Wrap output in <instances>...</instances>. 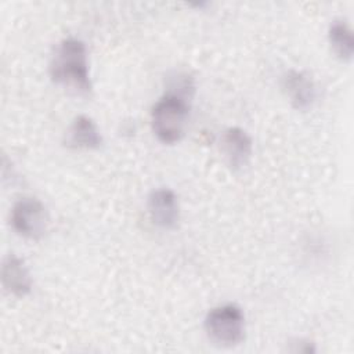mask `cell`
I'll return each instance as SVG.
<instances>
[{"mask_svg":"<svg viewBox=\"0 0 354 354\" xmlns=\"http://www.w3.org/2000/svg\"><path fill=\"white\" fill-rule=\"evenodd\" d=\"M50 77L55 84L73 94H90L93 84L88 72L87 50L82 40L69 37L57 46L50 62Z\"/></svg>","mask_w":354,"mask_h":354,"instance_id":"obj_1","label":"cell"},{"mask_svg":"<svg viewBox=\"0 0 354 354\" xmlns=\"http://www.w3.org/2000/svg\"><path fill=\"white\" fill-rule=\"evenodd\" d=\"M189 116L187 100L176 93L165 94L152 108L151 123L155 136L165 144L180 141Z\"/></svg>","mask_w":354,"mask_h":354,"instance_id":"obj_2","label":"cell"},{"mask_svg":"<svg viewBox=\"0 0 354 354\" xmlns=\"http://www.w3.org/2000/svg\"><path fill=\"white\" fill-rule=\"evenodd\" d=\"M205 330L218 346L231 347L245 336V315L235 304H223L212 308L205 318Z\"/></svg>","mask_w":354,"mask_h":354,"instance_id":"obj_3","label":"cell"},{"mask_svg":"<svg viewBox=\"0 0 354 354\" xmlns=\"http://www.w3.org/2000/svg\"><path fill=\"white\" fill-rule=\"evenodd\" d=\"M11 224L21 236L39 241L47 231L48 214L39 199L25 196L12 206Z\"/></svg>","mask_w":354,"mask_h":354,"instance_id":"obj_4","label":"cell"},{"mask_svg":"<svg viewBox=\"0 0 354 354\" xmlns=\"http://www.w3.org/2000/svg\"><path fill=\"white\" fill-rule=\"evenodd\" d=\"M221 152L228 166L238 171L249 165L252 156V138L239 127H230L221 136Z\"/></svg>","mask_w":354,"mask_h":354,"instance_id":"obj_5","label":"cell"},{"mask_svg":"<svg viewBox=\"0 0 354 354\" xmlns=\"http://www.w3.org/2000/svg\"><path fill=\"white\" fill-rule=\"evenodd\" d=\"M148 212L151 220L162 228H174L180 218L177 196L167 188H159L151 192L148 198Z\"/></svg>","mask_w":354,"mask_h":354,"instance_id":"obj_6","label":"cell"},{"mask_svg":"<svg viewBox=\"0 0 354 354\" xmlns=\"http://www.w3.org/2000/svg\"><path fill=\"white\" fill-rule=\"evenodd\" d=\"M1 281L4 289L17 296L24 297L32 290V278L25 263L15 254H8L1 267Z\"/></svg>","mask_w":354,"mask_h":354,"instance_id":"obj_7","label":"cell"},{"mask_svg":"<svg viewBox=\"0 0 354 354\" xmlns=\"http://www.w3.org/2000/svg\"><path fill=\"white\" fill-rule=\"evenodd\" d=\"M283 88L296 109H308L315 100V84L304 72L290 71L283 79Z\"/></svg>","mask_w":354,"mask_h":354,"instance_id":"obj_8","label":"cell"},{"mask_svg":"<svg viewBox=\"0 0 354 354\" xmlns=\"http://www.w3.org/2000/svg\"><path fill=\"white\" fill-rule=\"evenodd\" d=\"M102 144V137L97 124L91 118L80 115L77 116L68 133H66V145L72 148H83V149H97Z\"/></svg>","mask_w":354,"mask_h":354,"instance_id":"obj_9","label":"cell"},{"mask_svg":"<svg viewBox=\"0 0 354 354\" xmlns=\"http://www.w3.org/2000/svg\"><path fill=\"white\" fill-rule=\"evenodd\" d=\"M328 40L330 44L332 51L336 54L337 58L342 61L350 62L354 53V39L353 32L344 21H333L329 32Z\"/></svg>","mask_w":354,"mask_h":354,"instance_id":"obj_10","label":"cell"}]
</instances>
